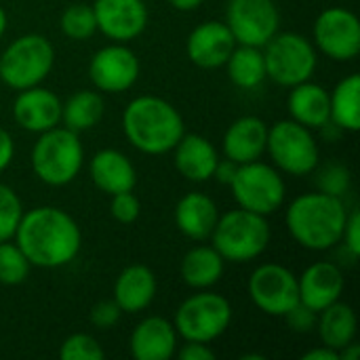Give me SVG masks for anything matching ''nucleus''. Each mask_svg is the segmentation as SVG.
Masks as SVG:
<instances>
[{
  "label": "nucleus",
  "mask_w": 360,
  "mask_h": 360,
  "mask_svg": "<svg viewBox=\"0 0 360 360\" xmlns=\"http://www.w3.org/2000/svg\"><path fill=\"white\" fill-rule=\"evenodd\" d=\"M13 240L32 266L55 270L78 257L82 232L68 211L44 205L23 211Z\"/></svg>",
  "instance_id": "f257e3e1"
},
{
  "label": "nucleus",
  "mask_w": 360,
  "mask_h": 360,
  "mask_svg": "<svg viewBox=\"0 0 360 360\" xmlns=\"http://www.w3.org/2000/svg\"><path fill=\"white\" fill-rule=\"evenodd\" d=\"M344 198L321 190L297 196L285 213V226L291 238L308 251H327L342 243L348 221Z\"/></svg>",
  "instance_id": "f03ea898"
},
{
  "label": "nucleus",
  "mask_w": 360,
  "mask_h": 360,
  "mask_svg": "<svg viewBox=\"0 0 360 360\" xmlns=\"http://www.w3.org/2000/svg\"><path fill=\"white\" fill-rule=\"evenodd\" d=\"M122 131L135 150L158 156L177 146L186 133V124L171 101L156 95H139L122 112Z\"/></svg>",
  "instance_id": "7ed1b4c3"
},
{
  "label": "nucleus",
  "mask_w": 360,
  "mask_h": 360,
  "mask_svg": "<svg viewBox=\"0 0 360 360\" xmlns=\"http://www.w3.org/2000/svg\"><path fill=\"white\" fill-rule=\"evenodd\" d=\"M30 165L34 175L46 186L61 188L72 184L84 165V148L78 133L59 124L38 133Z\"/></svg>",
  "instance_id": "20e7f679"
},
{
  "label": "nucleus",
  "mask_w": 360,
  "mask_h": 360,
  "mask_svg": "<svg viewBox=\"0 0 360 360\" xmlns=\"http://www.w3.org/2000/svg\"><path fill=\"white\" fill-rule=\"evenodd\" d=\"M270 236L272 230L264 215L238 207L219 215L211 232V243L226 264H249L264 255Z\"/></svg>",
  "instance_id": "39448f33"
},
{
  "label": "nucleus",
  "mask_w": 360,
  "mask_h": 360,
  "mask_svg": "<svg viewBox=\"0 0 360 360\" xmlns=\"http://www.w3.org/2000/svg\"><path fill=\"white\" fill-rule=\"evenodd\" d=\"M55 65V46L42 34H23L0 53V80L23 91L42 84Z\"/></svg>",
  "instance_id": "423d86ee"
},
{
  "label": "nucleus",
  "mask_w": 360,
  "mask_h": 360,
  "mask_svg": "<svg viewBox=\"0 0 360 360\" xmlns=\"http://www.w3.org/2000/svg\"><path fill=\"white\" fill-rule=\"evenodd\" d=\"M266 76L281 86H295L310 80L319 65L316 46L297 32H276L264 46Z\"/></svg>",
  "instance_id": "0eeeda50"
},
{
  "label": "nucleus",
  "mask_w": 360,
  "mask_h": 360,
  "mask_svg": "<svg viewBox=\"0 0 360 360\" xmlns=\"http://www.w3.org/2000/svg\"><path fill=\"white\" fill-rule=\"evenodd\" d=\"M232 323V304L211 289H200L186 297L175 310L173 327L184 342L211 344L221 338Z\"/></svg>",
  "instance_id": "6e6552de"
},
{
  "label": "nucleus",
  "mask_w": 360,
  "mask_h": 360,
  "mask_svg": "<svg viewBox=\"0 0 360 360\" xmlns=\"http://www.w3.org/2000/svg\"><path fill=\"white\" fill-rule=\"evenodd\" d=\"M266 152L272 165L287 175L304 177L316 171L321 162V150L312 129L287 118L268 127Z\"/></svg>",
  "instance_id": "1a4fd4ad"
},
{
  "label": "nucleus",
  "mask_w": 360,
  "mask_h": 360,
  "mask_svg": "<svg viewBox=\"0 0 360 360\" xmlns=\"http://www.w3.org/2000/svg\"><path fill=\"white\" fill-rule=\"evenodd\" d=\"M230 190L240 209L259 213L264 217L278 211L287 196V186L281 171L262 160L238 165Z\"/></svg>",
  "instance_id": "9d476101"
},
{
  "label": "nucleus",
  "mask_w": 360,
  "mask_h": 360,
  "mask_svg": "<svg viewBox=\"0 0 360 360\" xmlns=\"http://www.w3.org/2000/svg\"><path fill=\"white\" fill-rule=\"evenodd\" d=\"M249 297L257 310L268 316H285L300 304L297 276L283 264H262L249 276Z\"/></svg>",
  "instance_id": "9b49d317"
},
{
  "label": "nucleus",
  "mask_w": 360,
  "mask_h": 360,
  "mask_svg": "<svg viewBox=\"0 0 360 360\" xmlns=\"http://www.w3.org/2000/svg\"><path fill=\"white\" fill-rule=\"evenodd\" d=\"M316 51L333 61H352L360 53L359 17L344 6H331L319 13L312 27Z\"/></svg>",
  "instance_id": "f8f14e48"
},
{
  "label": "nucleus",
  "mask_w": 360,
  "mask_h": 360,
  "mask_svg": "<svg viewBox=\"0 0 360 360\" xmlns=\"http://www.w3.org/2000/svg\"><path fill=\"white\" fill-rule=\"evenodd\" d=\"M226 25L236 44L262 49L281 30V11L274 0H228Z\"/></svg>",
  "instance_id": "ddd939ff"
},
{
  "label": "nucleus",
  "mask_w": 360,
  "mask_h": 360,
  "mask_svg": "<svg viewBox=\"0 0 360 360\" xmlns=\"http://www.w3.org/2000/svg\"><path fill=\"white\" fill-rule=\"evenodd\" d=\"M139 57L124 42H112L101 46L89 61V78L93 86L101 93H124L139 80Z\"/></svg>",
  "instance_id": "4468645a"
},
{
  "label": "nucleus",
  "mask_w": 360,
  "mask_h": 360,
  "mask_svg": "<svg viewBox=\"0 0 360 360\" xmlns=\"http://www.w3.org/2000/svg\"><path fill=\"white\" fill-rule=\"evenodd\" d=\"M97 32L112 42H131L139 38L150 21L143 0H93Z\"/></svg>",
  "instance_id": "2eb2a0df"
},
{
  "label": "nucleus",
  "mask_w": 360,
  "mask_h": 360,
  "mask_svg": "<svg viewBox=\"0 0 360 360\" xmlns=\"http://www.w3.org/2000/svg\"><path fill=\"white\" fill-rule=\"evenodd\" d=\"M236 40L226 25V21L209 19L198 23L186 40L188 59L202 70H217L224 68Z\"/></svg>",
  "instance_id": "dca6fc26"
},
{
  "label": "nucleus",
  "mask_w": 360,
  "mask_h": 360,
  "mask_svg": "<svg viewBox=\"0 0 360 360\" xmlns=\"http://www.w3.org/2000/svg\"><path fill=\"white\" fill-rule=\"evenodd\" d=\"M61 99L42 84L23 89L13 101V120L27 133H44L61 124Z\"/></svg>",
  "instance_id": "f3484780"
},
{
  "label": "nucleus",
  "mask_w": 360,
  "mask_h": 360,
  "mask_svg": "<svg viewBox=\"0 0 360 360\" xmlns=\"http://www.w3.org/2000/svg\"><path fill=\"white\" fill-rule=\"evenodd\" d=\"M300 302L314 312L325 310L333 302L342 300L346 289L344 272L333 262H314L310 264L302 276H297Z\"/></svg>",
  "instance_id": "a211bd4d"
},
{
  "label": "nucleus",
  "mask_w": 360,
  "mask_h": 360,
  "mask_svg": "<svg viewBox=\"0 0 360 360\" xmlns=\"http://www.w3.org/2000/svg\"><path fill=\"white\" fill-rule=\"evenodd\" d=\"M177 331L162 316L143 319L131 333L129 350L135 360H169L177 350Z\"/></svg>",
  "instance_id": "6ab92c4d"
},
{
  "label": "nucleus",
  "mask_w": 360,
  "mask_h": 360,
  "mask_svg": "<svg viewBox=\"0 0 360 360\" xmlns=\"http://www.w3.org/2000/svg\"><path fill=\"white\" fill-rule=\"evenodd\" d=\"M268 124L259 116H240L224 133V156L236 165L259 160L266 154Z\"/></svg>",
  "instance_id": "aec40b11"
},
{
  "label": "nucleus",
  "mask_w": 360,
  "mask_h": 360,
  "mask_svg": "<svg viewBox=\"0 0 360 360\" xmlns=\"http://www.w3.org/2000/svg\"><path fill=\"white\" fill-rule=\"evenodd\" d=\"M171 152H173L175 169L184 179L192 184H205L213 179V171L217 167L219 154L207 137L198 133H184V137L177 141V146Z\"/></svg>",
  "instance_id": "412c9836"
},
{
  "label": "nucleus",
  "mask_w": 360,
  "mask_h": 360,
  "mask_svg": "<svg viewBox=\"0 0 360 360\" xmlns=\"http://www.w3.org/2000/svg\"><path fill=\"white\" fill-rule=\"evenodd\" d=\"M91 179L97 190L112 196L135 190L137 171L127 154L114 148H103L91 158Z\"/></svg>",
  "instance_id": "4be33fe9"
},
{
  "label": "nucleus",
  "mask_w": 360,
  "mask_h": 360,
  "mask_svg": "<svg viewBox=\"0 0 360 360\" xmlns=\"http://www.w3.org/2000/svg\"><path fill=\"white\" fill-rule=\"evenodd\" d=\"M177 230L196 243L209 240L211 232L219 219V211L215 200L202 192H188L179 198L175 213H173Z\"/></svg>",
  "instance_id": "5701e85b"
},
{
  "label": "nucleus",
  "mask_w": 360,
  "mask_h": 360,
  "mask_svg": "<svg viewBox=\"0 0 360 360\" xmlns=\"http://www.w3.org/2000/svg\"><path fill=\"white\" fill-rule=\"evenodd\" d=\"M156 293H158L156 274L143 264L127 266L116 276L114 302L120 306L122 314H139L154 302Z\"/></svg>",
  "instance_id": "b1692460"
},
{
  "label": "nucleus",
  "mask_w": 360,
  "mask_h": 360,
  "mask_svg": "<svg viewBox=\"0 0 360 360\" xmlns=\"http://www.w3.org/2000/svg\"><path fill=\"white\" fill-rule=\"evenodd\" d=\"M287 110L291 120L316 131L323 129L331 120L329 110V91L310 80H304L295 86H291L287 97Z\"/></svg>",
  "instance_id": "393cba45"
},
{
  "label": "nucleus",
  "mask_w": 360,
  "mask_h": 360,
  "mask_svg": "<svg viewBox=\"0 0 360 360\" xmlns=\"http://www.w3.org/2000/svg\"><path fill=\"white\" fill-rule=\"evenodd\" d=\"M226 270V259L217 253V249L213 245H196L192 247L184 259H181V281L194 289H211L213 285H217L224 276Z\"/></svg>",
  "instance_id": "a878e982"
},
{
  "label": "nucleus",
  "mask_w": 360,
  "mask_h": 360,
  "mask_svg": "<svg viewBox=\"0 0 360 360\" xmlns=\"http://www.w3.org/2000/svg\"><path fill=\"white\" fill-rule=\"evenodd\" d=\"M316 331L323 346H329L333 350H342L350 342L356 340L359 333V319L350 304L338 300L316 316Z\"/></svg>",
  "instance_id": "bb28decb"
},
{
  "label": "nucleus",
  "mask_w": 360,
  "mask_h": 360,
  "mask_svg": "<svg viewBox=\"0 0 360 360\" xmlns=\"http://www.w3.org/2000/svg\"><path fill=\"white\" fill-rule=\"evenodd\" d=\"M331 122L342 133H356L360 129V76L348 74L333 91H329Z\"/></svg>",
  "instance_id": "cd10ccee"
},
{
  "label": "nucleus",
  "mask_w": 360,
  "mask_h": 360,
  "mask_svg": "<svg viewBox=\"0 0 360 360\" xmlns=\"http://www.w3.org/2000/svg\"><path fill=\"white\" fill-rule=\"evenodd\" d=\"M224 68L228 72L230 82L238 89H245V91L257 89L259 84H264V80H268L264 53L259 46L236 44Z\"/></svg>",
  "instance_id": "c85d7f7f"
},
{
  "label": "nucleus",
  "mask_w": 360,
  "mask_h": 360,
  "mask_svg": "<svg viewBox=\"0 0 360 360\" xmlns=\"http://www.w3.org/2000/svg\"><path fill=\"white\" fill-rule=\"evenodd\" d=\"M103 112H105V103L101 93L91 89H80L61 103V122L63 127L80 133L97 127L103 118Z\"/></svg>",
  "instance_id": "c756f323"
},
{
  "label": "nucleus",
  "mask_w": 360,
  "mask_h": 360,
  "mask_svg": "<svg viewBox=\"0 0 360 360\" xmlns=\"http://www.w3.org/2000/svg\"><path fill=\"white\" fill-rule=\"evenodd\" d=\"M59 27H61L63 36H68L70 40H76V42L89 40L97 32V21H95L93 4H86V2L70 4L61 13Z\"/></svg>",
  "instance_id": "7c9ffc66"
},
{
  "label": "nucleus",
  "mask_w": 360,
  "mask_h": 360,
  "mask_svg": "<svg viewBox=\"0 0 360 360\" xmlns=\"http://www.w3.org/2000/svg\"><path fill=\"white\" fill-rule=\"evenodd\" d=\"M30 268L32 264L15 240L0 243V285L17 287L25 283V278L30 276Z\"/></svg>",
  "instance_id": "2f4dec72"
},
{
  "label": "nucleus",
  "mask_w": 360,
  "mask_h": 360,
  "mask_svg": "<svg viewBox=\"0 0 360 360\" xmlns=\"http://www.w3.org/2000/svg\"><path fill=\"white\" fill-rule=\"evenodd\" d=\"M23 217V202L19 194L0 181V243L13 240L17 226Z\"/></svg>",
  "instance_id": "473e14b6"
},
{
  "label": "nucleus",
  "mask_w": 360,
  "mask_h": 360,
  "mask_svg": "<svg viewBox=\"0 0 360 360\" xmlns=\"http://www.w3.org/2000/svg\"><path fill=\"white\" fill-rule=\"evenodd\" d=\"M105 356L101 344L89 333H72L59 348L61 360H101Z\"/></svg>",
  "instance_id": "72a5a7b5"
},
{
  "label": "nucleus",
  "mask_w": 360,
  "mask_h": 360,
  "mask_svg": "<svg viewBox=\"0 0 360 360\" xmlns=\"http://www.w3.org/2000/svg\"><path fill=\"white\" fill-rule=\"evenodd\" d=\"M350 181H352V175H350V169L346 165H340V162H331L327 167H323L319 171V177H316V188L325 194H331V196H344L348 190H350Z\"/></svg>",
  "instance_id": "f704fd0d"
},
{
  "label": "nucleus",
  "mask_w": 360,
  "mask_h": 360,
  "mask_svg": "<svg viewBox=\"0 0 360 360\" xmlns=\"http://www.w3.org/2000/svg\"><path fill=\"white\" fill-rule=\"evenodd\" d=\"M110 213L118 224H135L141 215V202L139 198L131 192H120V194H112V202H110Z\"/></svg>",
  "instance_id": "c9c22d12"
},
{
  "label": "nucleus",
  "mask_w": 360,
  "mask_h": 360,
  "mask_svg": "<svg viewBox=\"0 0 360 360\" xmlns=\"http://www.w3.org/2000/svg\"><path fill=\"white\" fill-rule=\"evenodd\" d=\"M120 316H122V310L114 300H103V302L95 304L89 314L93 327H97V329H114L118 325Z\"/></svg>",
  "instance_id": "e433bc0d"
},
{
  "label": "nucleus",
  "mask_w": 360,
  "mask_h": 360,
  "mask_svg": "<svg viewBox=\"0 0 360 360\" xmlns=\"http://www.w3.org/2000/svg\"><path fill=\"white\" fill-rule=\"evenodd\" d=\"M316 316L319 312L310 310L308 306H304L302 302L295 304L283 319L287 321V327L295 333H310L316 329Z\"/></svg>",
  "instance_id": "4c0bfd02"
},
{
  "label": "nucleus",
  "mask_w": 360,
  "mask_h": 360,
  "mask_svg": "<svg viewBox=\"0 0 360 360\" xmlns=\"http://www.w3.org/2000/svg\"><path fill=\"white\" fill-rule=\"evenodd\" d=\"M342 243H344V249L348 251V255L352 259H356L360 255V213L359 209L350 211L348 213V221H346V228H344V234H342Z\"/></svg>",
  "instance_id": "58836bf2"
},
{
  "label": "nucleus",
  "mask_w": 360,
  "mask_h": 360,
  "mask_svg": "<svg viewBox=\"0 0 360 360\" xmlns=\"http://www.w3.org/2000/svg\"><path fill=\"white\" fill-rule=\"evenodd\" d=\"M179 360H215V352L205 342H186L181 348L175 350Z\"/></svg>",
  "instance_id": "ea45409f"
},
{
  "label": "nucleus",
  "mask_w": 360,
  "mask_h": 360,
  "mask_svg": "<svg viewBox=\"0 0 360 360\" xmlns=\"http://www.w3.org/2000/svg\"><path fill=\"white\" fill-rule=\"evenodd\" d=\"M13 158H15V141H13V135L4 127H0V173L11 167Z\"/></svg>",
  "instance_id": "a19ab883"
},
{
  "label": "nucleus",
  "mask_w": 360,
  "mask_h": 360,
  "mask_svg": "<svg viewBox=\"0 0 360 360\" xmlns=\"http://www.w3.org/2000/svg\"><path fill=\"white\" fill-rule=\"evenodd\" d=\"M236 169H238V165L234 162V160H230V158H226V160H217V167H215V171H213V179H217L219 184H226V186H230L232 184V179H234V175H236Z\"/></svg>",
  "instance_id": "79ce46f5"
},
{
  "label": "nucleus",
  "mask_w": 360,
  "mask_h": 360,
  "mask_svg": "<svg viewBox=\"0 0 360 360\" xmlns=\"http://www.w3.org/2000/svg\"><path fill=\"white\" fill-rule=\"evenodd\" d=\"M302 360H340V352L338 350H333V348H329V346H319V348H312V350H308Z\"/></svg>",
  "instance_id": "37998d69"
},
{
  "label": "nucleus",
  "mask_w": 360,
  "mask_h": 360,
  "mask_svg": "<svg viewBox=\"0 0 360 360\" xmlns=\"http://www.w3.org/2000/svg\"><path fill=\"white\" fill-rule=\"evenodd\" d=\"M175 11H181V13H188V11H194L198 8L205 0H167Z\"/></svg>",
  "instance_id": "c03bdc74"
},
{
  "label": "nucleus",
  "mask_w": 360,
  "mask_h": 360,
  "mask_svg": "<svg viewBox=\"0 0 360 360\" xmlns=\"http://www.w3.org/2000/svg\"><path fill=\"white\" fill-rule=\"evenodd\" d=\"M360 356V346L356 344V340L354 342H350L348 346H344L342 350H340V360H356Z\"/></svg>",
  "instance_id": "a18cd8bd"
},
{
  "label": "nucleus",
  "mask_w": 360,
  "mask_h": 360,
  "mask_svg": "<svg viewBox=\"0 0 360 360\" xmlns=\"http://www.w3.org/2000/svg\"><path fill=\"white\" fill-rule=\"evenodd\" d=\"M6 27H8V17H6L4 6L0 4V40H2V36L6 34Z\"/></svg>",
  "instance_id": "49530a36"
}]
</instances>
